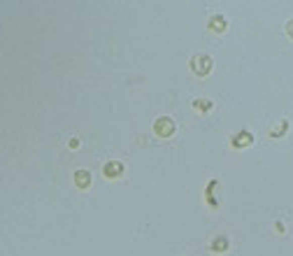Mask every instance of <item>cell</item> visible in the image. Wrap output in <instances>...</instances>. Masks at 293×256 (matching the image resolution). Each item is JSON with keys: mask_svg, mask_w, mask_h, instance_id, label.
<instances>
[{"mask_svg": "<svg viewBox=\"0 0 293 256\" xmlns=\"http://www.w3.org/2000/svg\"><path fill=\"white\" fill-rule=\"evenodd\" d=\"M174 131H177V126H174V121L170 119V116H161V119H156L154 121V133L161 135V138H170Z\"/></svg>", "mask_w": 293, "mask_h": 256, "instance_id": "obj_2", "label": "cell"}, {"mask_svg": "<svg viewBox=\"0 0 293 256\" xmlns=\"http://www.w3.org/2000/svg\"><path fill=\"white\" fill-rule=\"evenodd\" d=\"M77 147H79V142H77V138H72V140H70V149H77Z\"/></svg>", "mask_w": 293, "mask_h": 256, "instance_id": "obj_11", "label": "cell"}, {"mask_svg": "<svg viewBox=\"0 0 293 256\" xmlns=\"http://www.w3.org/2000/svg\"><path fill=\"white\" fill-rule=\"evenodd\" d=\"M286 33L293 37V21H286Z\"/></svg>", "mask_w": 293, "mask_h": 256, "instance_id": "obj_10", "label": "cell"}, {"mask_svg": "<svg viewBox=\"0 0 293 256\" xmlns=\"http://www.w3.org/2000/svg\"><path fill=\"white\" fill-rule=\"evenodd\" d=\"M102 175L107 177V179L121 177V175H124V163H121V161H107L105 168H102Z\"/></svg>", "mask_w": 293, "mask_h": 256, "instance_id": "obj_4", "label": "cell"}, {"mask_svg": "<svg viewBox=\"0 0 293 256\" xmlns=\"http://www.w3.org/2000/svg\"><path fill=\"white\" fill-rule=\"evenodd\" d=\"M212 107H214V103H212V100H207V98H196V100H193V110H198V112H209L212 110Z\"/></svg>", "mask_w": 293, "mask_h": 256, "instance_id": "obj_7", "label": "cell"}, {"mask_svg": "<svg viewBox=\"0 0 293 256\" xmlns=\"http://www.w3.org/2000/svg\"><path fill=\"white\" fill-rule=\"evenodd\" d=\"M75 184L79 189H89L91 186V172L89 170H77L75 172Z\"/></svg>", "mask_w": 293, "mask_h": 256, "instance_id": "obj_6", "label": "cell"}, {"mask_svg": "<svg viewBox=\"0 0 293 256\" xmlns=\"http://www.w3.org/2000/svg\"><path fill=\"white\" fill-rule=\"evenodd\" d=\"M226 247H228V240L223 238V235H221V238H216L214 242L209 244V249H212V251H223V249H226Z\"/></svg>", "mask_w": 293, "mask_h": 256, "instance_id": "obj_9", "label": "cell"}, {"mask_svg": "<svg viewBox=\"0 0 293 256\" xmlns=\"http://www.w3.org/2000/svg\"><path fill=\"white\" fill-rule=\"evenodd\" d=\"M251 142H254V135H251L249 131H240L238 135L230 138V145H233L235 149H245V147H249Z\"/></svg>", "mask_w": 293, "mask_h": 256, "instance_id": "obj_3", "label": "cell"}, {"mask_svg": "<svg viewBox=\"0 0 293 256\" xmlns=\"http://www.w3.org/2000/svg\"><path fill=\"white\" fill-rule=\"evenodd\" d=\"M226 26H228V21L221 17V14H212V17L207 19V28L209 31H214V33H223L226 31Z\"/></svg>", "mask_w": 293, "mask_h": 256, "instance_id": "obj_5", "label": "cell"}, {"mask_svg": "<svg viewBox=\"0 0 293 256\" xmlns=\"http://www.w3.org/2000/svg\"><path fill=\"white\" fill-rule=\"evenodd\" d=\"M286 131H288V121H286V119H281V121L277 123V128L270 131V135H272V138H279V135H284Z\"/></svg>", "mask_w": 293, "mask_h": 256, "instance_id": "obj_8", "label": "cell"}, {"mask_svg": "<svg viewBox=\"0 0 293 256\" xmlns=\"http://www.w3.org/2000/svg\"><path fill=\"white\" fill-rule=\"evenodd\" d=\"M214 68V63H212V58H209L207 54H196L191 56V70L198 75V77H205V75H209V70Z\"/></svg>", "mask_w": 293, "mask_h": 256, "instance_id": "obj_1", "label": "cell"}]
</instances>
